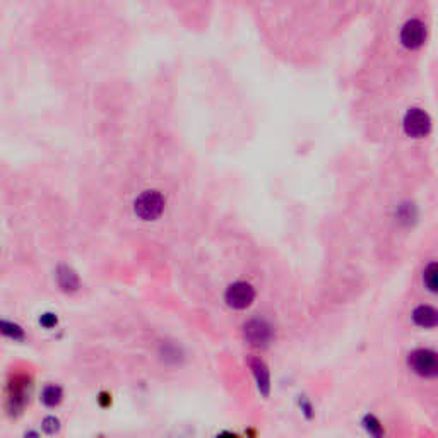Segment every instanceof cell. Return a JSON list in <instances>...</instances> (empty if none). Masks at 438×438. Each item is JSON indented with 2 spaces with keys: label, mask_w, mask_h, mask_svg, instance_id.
Returning <instances> with one entry per match:
<instances>
[{
  "label": "cell",
  "mask_w": 438,
  "mask_h": 438,
  "mask_svg": "<svg viewBox=\"0 0 438 438\" xmlns=\"http://www.w3.org/2000/svg\"><path fill=\"white\" fill-rule=\"evenodd\" d=\"M399 219L401 221H409V219H416V209L412 204H406V206H401L399 208Z\"/></svg>",
  "instance_id": "5bb4252c"
},
{
  "label": "cell",
  "mask_w": 438,
  "mask_h": 438,
  "mask_svg": "<svg viewBox=\"0 0 438 438\" xmlns=\"http://www.w3.org/2000/svg\"><path fill=\"white\" fill-rule=\"evenodd\" d=\"M408 368L425 380L438 378V351L432 347H416L408 354Z\"/></svg>",
  "instance_id": "6da1fadb"
},
{
  "label": "cell",
  "mask_w": 438,
  "mask_h": 438,
  "mask_svg": "<svg viewBox=\"0 0 438 438\" xmlns=\"http://www.w3.org/2000/svg\"><path fill=\"white\" fill-rule=\"evenodd\" d=\"M255 288L247 281L233 282L231 286H228L226 293H224V300L235 310L248 309L253 303V300H255Z\"/></svg>",
  "instance_id": "277c9868"
},
{
  "label": "cell",
  "mask_w": 438,
  "mask_h": 438,
  "mask_svg": "<svg viewBox=\"0 0 438 438\" xmlns=\"http://www.w3.org/2000/svg\"><path fill=\"white\" fill-rule=\"evenodd\" d=\"M421 280L425 288L433 295H438V260H432L425 266L421 274Z\"/></svg>",
  "instance_id": "9c48e42d"
},
{
  "label": "cell",
  "mask_w": 438,
  "mask_h": 438,
  "mask_svg": "<svg viewBox=\"0 0 438 438\" xmlns=\"http://www.w3.org/2000/svg\"><path fill=\"white\" fill-rule=\"evenodd\" d=\"M2 327H3L2 329L3 334L9 336V338H12V339H23L24 338L23 331H21V329L17 327V325L9 324V322H2Z\"/></svg>",
  "instance_id": "4fadbf2b"
},
{
  "label": "cell",
  "mask_w": 438,
  "mask_h": 438,
  "mask_svg": "<svg viewBox=\"0 0 438 438\" xmlns=\"http://www.w3.org/2000/svg\"><path fill=\"white\" fill-rule=\"evenodd\" d=\"M245 339L255 347H266L273 341V327L264 318H250L244 327Z\"/></svg>",
  "instance_id": "8992f818"
},
{
  "label": "cell",
  "mask_w": 438,
  "mask_h": 438,
  "mask_svg": "<svg viewBox=\"0 0 438 438\" xmlns=\"http://www.w3.org/2000/svg\"><path fill=\"white\" fill-rule=\"evenodd\" d=\"M248 365H250L252 374L253 376H255L259 390L264 394V396H269L271 375H269V370H267L266 363H264L262 360H259V358H252V360L248 361Z\"/></svg>",
  "instance_id": "ba28073f"
},
{
  "label": "cell",
  "mask_w": 438,
  "mask_h": 438,
  "mask_svg": "<svg viewBox=\"0 0 438 438\" xmlns=\"http://www.w3.org/2000/svg\"><path fill=\"white\" fill-rule=\"evenodd\" d=\"M403 129L411 139H425L432 132V118L423 108H409L403 118Z\"/></svg>",
  "instance_id": "3957f363"
},
{
  "label": "cell",
  "mask_w": 438,
  "mask_h": 438,
  "mask_svg": "<svg viewBox=\"0 0 438 438\" xmlns=\"http://www.w3.org/2000/svg\"><path fill=\"white\" fill-rule=\"evenodd\" d=\"M42 401H43V404L48 408L59 406L60 401H62V389H60L59 385L45 387L42 392Z\"/></svg>",
  "instance_id": "30bf717a"
},
{
  "label": "cell",
  "mask_w": 438,
  "mask_h": 438,
  "mask_svg": "<svg viewBox=\"0 0 438 438\" xmlns=\"http://www.w3.org/2000/svg\"><path fill=\"white\" fill-rule=\"evenodd\" d=\"M411 320L416 327L425 329V331H433L438 327V309L428 303L414 307L411 313Z\"/></svg>",
  "instance_id": "52a82bcc"
},
{
  "label": "cell",
  "mask_w": 438,
  "mask_h": 438,
  "mask_svg": "<svg viewBox=\"0 0 438 438\" xmlns=\"http://www.w3.org/2000/svg\"><path fill=\"white\" fill-rule=\"evenodd\" d=\"M399 42L408 50L421 48L426 42V24L421 19L406 21L401 28Z\"/></svg>",
  "instance_id": "5b68a950"
},
{
  "label": "cell",
  "mask_w": 438,
  "mask_h": 438,
  "mask_svg": "<svg viewBox=\"0 0 438 438\" xmlns=\"http://www.w3.org/2000/svg\"><path fill=\"white\" fill-rule=\"evenodd\" d=\"M59 282L65 291H69V289H77L79 286L77 276H75L69 267H60L59 269Z\"/></svg>",
  "instance_id": "8fae6325"
},
{
  "label": "cell",
  "mask_w": 438,
  "mask_h": 438,
  "mask_svg": "<svg viewBox=\"0 0 438 438\" xmlns=\"http://www.w3.org/2000/svg\"><path fill=\"white\" fill-rule=\"evenodd\" d=\"M134 211L144 221H154L165 211V197L158 190H144L134 201Z\"/></svg>",
  "instance_id": "7a4b0ae2"
},
{
  "label": "cell",
  "mask_w": 438,
  "mask_h": 438,
  "mask_svg": "<svg viewBox=\"0 0 438 438\" xmlns=\"http://www.w3.org/2000/svg\"><path fill=\"white\" fill-rule=\"evenodd\" d=\"M39 322H42V325H45V327L50 329L57 324V317L53 313H45L42 318H39Z\"/></svg>",
  "instance_id": "2e32d148"
},
{
  "label": "cell",
  "mask_w": 438,
  "mask_h": 438,
  "mask_svg": "<svg viewBox=\"0 0 438 438\" xmlns=\"http://www.w3.org/2000/svg\"><path fill=\"white\" fill-rule=\"evenodd\" d=\"M363 425H365V428L368 430V433H370V435L380 437V435H382V433H383L382 425H380V421L375 418V416L368 414L367 418L363 419Z\"/></svg>",
  "instance_id": "7c38bea8"
},
{
  "label": "cell",
  "mask_w": 438,
  "mask_h": 438,
  "mask_svg": "<svg viewBox=\"0 0 438 438\" xmlns=\"http://www.w3.org/2000/svg\"><path fill=\"white\" fill-rule=\"evenodd\" d=\"M43 428H45L46 433H50V435H53L55 432H59V419L55 418H46L45 421H43Z\"/></svg>",
  "instance_id": "9a60e30c"
}]
</instances>
